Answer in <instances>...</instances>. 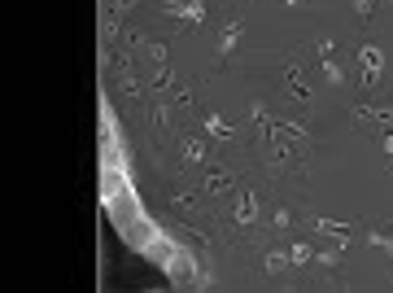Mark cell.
<instances>
[{"instance_id": "cell-22", "label": "cell", "mask_w": 393, "mask_h": 293, "mask_svg": "<svg viewBox=\"0 0 393 293\" xmlns=\"http://www.w3.org/2000/svg\"><path fill=\"white\" fill-rule=\"evenodd\" d=\"M315 53H319V57H337V40L319 36V40H315Z\"/></svg>"}, {"instance_id": "cell-28", "label": "cell", "mask_w": 393, "mask_h": 293, "mask_svg": "<svg viewBox=\"0 0 393 293\" xmlns=\"http://www.w3.org/2000/svg\"><path fill=\"white\" fill-rule=\"evenodd\" d=\"M389 5H393V0H389Z\"/></svg>"}, {"instance_id": "cell-21", "label": "cell", "mask_w": 393, "mask_h": 293, "mask_svg": "<svg viewBox=\"0 0 393 293\" xmlns=\"http://www.w3.org/2000/svg\"><path fill=\"white\" fill-rule=\"evenodd\" d=\"M131 9H136V0H109V13H114V18H127Z\"/></svg>"}, {"instance_id": "cell-8", "label": "cell", "mask_w": 393, "mask_h": 293, "mask_svg": "<svg viewBox=\"0 0 393 293\" xmlns=\"http://www.w3.org/2000/svg\"><path fill=\"white\" fill-rule=\"evenodd\" d=\"M288 267H293L288 250H267V254H262V271H267V276H284Z\"/></svg>"}, {"instance_id": "cell-7", "label": "cell", "mask_w": 393, "mask_h": 293, "mask_svg": "<svg viewBox=\"0 0 393 293\" xmlns=\"http://www.w3.org/2000/svg\"><path fill=\"white\" fill-rule=\"evenodd\" d=\"M315 232H319V236H332L337 246H346V241L354 236V227H350V223H337V219H315Z\"/></svg>"}, {"instance_id": "cell-11", "label": "cell", "mask_w": 393, "mask_h": 293, "mask_svg": "<svg viewBox=\"0 0 393 293\" xmlns=\"http://www.w3.org/2000/svg\"><path fill=\"white\" fill-rule=\"evenodd\" d=\"M319 70H323V84H332V88H346V66H341L337 57H319Z\"/></svg>"}, {"instance_id": "cell-27", "label": "cell", "mask_w": 393, "mask_h": 293, "mask_svg": "<svg viewBox=\"0 0 393 293\" xmlns=\"http://www.w3.org/2000/svg\"><path fill=\"white\" fill-rule=\"evenodd\" d=\"M389 171H393V158H389Z\"/></svg>"}, {"instance_id": "cell-25", "label": "cell", "mask_w": 393, "mask_h": 293, "mask_svg": "<svg viewBox=\"0 0 393 293\" xmlns=\"http://www.w3.org/2000/svg\"><path fill=\"white\" fill-rule=\"evenodd\" d=\"M149 61H167V44L153 40V44H149Z\"/></svg>"}, {"instance_id": "cell-9", "label": "cell", "mask_w": 393, "mask_h": 293, "mask_svg": "<svg viewBox=\"0 0 393 293\" xmlns=\"http://www.w3.org/2000/svg\"><path fill=\"white\" fill-rule=\"evenodd\" d=\"M232 184H236V175H232V171H210L201 188L210 193V197H223V193H232Z\"/></svg>"}, {"instance_id": "cell-15", "label": "cell", "mask_w": 393, "mask_h": 293, "mask_svg": "<svg viewBox=\"0 0 393 293\" xmlns=\"http://www.w3.org/2000/svg\"><path fill=\"white\" fill-rule=\"evenodd\" d=\"M288 254H293V267H310V263H315V250H310L306 241H293Z\"/></svg>"}, {"instance_id": "cell-4", "label": "cell", "mask_w": 393, "mask_h": 293, "mask_svg": "<svg viewBox=\"0 0 393 293\" xmlns=\"http://www.w3.org/2000/svg\"><path fill=\"white\" fill-rule=\"evenodd\" d=\"M258 215H262V206H258V193H236V206H232V219H236V227H249V223H258Z\"/></svg>"}, {"instance_id": "cell-20", "label": "cell", "mask_w": 393, "mask_h": 293, "mask_svg": "<svg viewBox=\"0 0 393 293\" xmlns=\"http://www.w3.org/2000/svg\"><path fill=\"white\" fill-rule=\"evenodd\" d=\"M315 263H319V267H337V263H341V246H332V250H319V254H315Z\"/></svg>"}, {"instance_id": "cell-5", "label": "cell", "mask_w": 393, "mask_h": 293, "mask_svg": "<svg viewBox=\"0 0 393 293\" xmlns=\"http://www.w3.org/2000/svg\"><path fill=\"white\" fill-rule=\"evenodd\" d=\"M114 79H118V92L123 96H140V79H136V70H131V57L127 53L118 57V66H114Z\"/></svg>"}, {"instance_id": "cell-26", "label": "cell", "mask_w": 393, "mask_h": 293, "mask_svg": "<svg viewBox=\"0 0 393 293\" xmlns=\"http://www.w3.org/2000/svg\"><path fill=\"white\" fill-rule=\"evenodd\" d=\"M280 5H288V9H298V5H306V0H280Z\"/></svg>"}, {"instance_id": "cell-17", "label": "cell", "mask_w": 393, "mask_h": 293, "mask_svg": "<svg viewBox=\"0 0 393 293\" xmlns=\"http://www.w3.org/2000/svg\"><path fill=\"white\" fill-rule=\"evenodd\" d=\"M192 101H196V92H192L188 84H184V88H175V92H171V105H175V110H188Z\"/></svg>"}, {"instance_id": "cell-2", "label": "cell", "mask_w": 393, "mask_h": 293, "mask_svg": "<svg viewBox=\"0 0 393 293\" xmlns=\"http://www.w3.org/2000/svg\"><path fill=\"white\" fill-rule=\"evenodd\" d=\"M284 88H288L293 101L315 105V92L306 88V66H302V57H284Z\"/></svg>"}, {"instance_id": "cell-16", "label": "cell", "mask_w": 393, "mask_h": 293, "mask_svg": "<svg viewBox=\"0 0 393 293\" xmlns=\"http://www.w3.org/2000/svg\"><path fill=\"white\" fill-rule=\"evenodd\" d=\"M149 119H153V127H167V123L175 119V105H171V101H157V105L149 110Z\"/></svg>"}, {"instance_id": "cell-6", "label": "cell", "mask_w": 393, "mask_h": 293, "mask_svg": "<svg viewBox=\"0 0 393 293\" xmlns=\"http://www.w3.org/2000/svg\"><path fill=\"white\" fill-rule=\"evenodd\" d=\"M240 36H245V27H240V22H227V27L219 31V44H215L219 57H232L236 48H240Z\"/></svg>"}, {"instance_id": "cell-3", "label": "cell", "mask_w": 393, "mask_h": 293, "mask_svg": "<svg viewBox=\"0 0 393 293\" xmlns=\"http://www.w3.org/2000/svg\"><path fill=\"white\" fill-rule=\"evenodd\" d=\"M162 13L188 27H206V0H162Z\"/></svg>"}, {"instance_id": "cell-12", "label": "cell", "mask_w": 393, "mask_h": 293, "mask_svg": "<svg viewBox=\"0 0 393 293\" xmlns=\"http://www.w3.org/2000/svg\"><path fill=\"white\" fill-rule=\"evenodd\" d=\"M179 158H184L188 167H201V162H206V140H196V136H188L184 144H179Z\"/></svg>"}, {"instance_id": "cell-13", "label": "cell", "mask_w": 393, "mask_h": 293, "mask_svg": "<svg viewBox=\"0 0 393 293\" xmlns=\"http://www.w3.org/2000/svg\"><path fill=\"white\" fill-rule=\"evenodd\" d=\"M171 84H175V70L167 66V61H153V75H149V88H153V92L162 96V92H167V88H171Z\"/></svg>"}, {"instance_id": "cell-19", "label": "cell", "mask_w": 393, "mask_h": 293, "mask_svg": "<svg viewBox=\"0 0 393 293\" xmlns=\"http://www.w3.org/2000/svg\"><path fill=\"white\" fill-rule=\"evenodd\" d=\"M101 40H105V44L118 40V18H114V13H105V18H101Z\"/></svg>"}, {"instance_id": "cell-14", "label": "cell", "mask_w": 393, "mask_h": 293, "mask_svg": "<svg viewBox=\"0 0 393 293\" xmlns=\"http://www.w3.org/2000/svg\"><path fill=\"white\" fill-rule=\"evenodd\" d=\"M249 119H254V127L262 132V140H267V136H271V127H275V119H271V110L262 105V101H254V105H249Z\"/></svg>"}, {"instance_id": "cell-24", "label": "cell", "mask_w": 393, "mask_h": 293, "mask_svg": "<svg viewBox=\"0 0 393 293\" xmlns=\"http://www.w3.org/2000/svg\"><path fill=\"white\" fill-rule=\"evenodd\" d=\"M350 5H354V13H358V18H371V9H376V0H350Z\"/></svg>"}, {"instance_id": "cell-18", "label": "cell", "mask_w": 393, "mask_h": 293, "mask_svg": "<svg viewBox=\"0 0 393 293\" xmlns=\"http://www.w3.org/2000/svg\"><path fill=\"white\" fill-rule=\"evenodd\" d=\"M271 227H275V232H288V227H293V210H288V206H280V210L271 215Z\"/></svg>"}, {"instance_id": "cell-1", "label": "cell", "mask_w": 393, "mask_h": 293, "mask_svg": "<svg viewBox=\"0 0 393 293\" xmlns=\"http://www.w3.org/2000/svg\"><path fill=\"white\" fill-rule=\"evenodd\" d=\"M380 75H385V48L367 40L363 48H358V84H363V92H371L376 84H380Z\"/></svg>"}, {"instance_id": "cell-23", "label": "cell", "mask_w": 393, "mask_h": 293, "mask_svg": "<svg viewBox=\"0 0 393 293\" xmlns=\"http://www.w3.org/2000/svg\"><path fill=\"white\" fill-rule=\"evenodd\" d=\"M367 241H371V246H380L385 254H393V236H380V232H367Z\"/></svg>"}, {"instance_id": "cell-10", "label": "cell", "mask_w": 393, "mask_h": 293, "mask_svg": "<svg viewBox=\"0 0 393 293\" xmlns=\"http://www.w3.org/2000/svg\"><path fill=\"white\" fill-rule=\"evenodd\" d=\"M206 136H210V140H219V144H227L236 132H232V123H227L223 114H206Z\"/></svg>"}]
</instances>
